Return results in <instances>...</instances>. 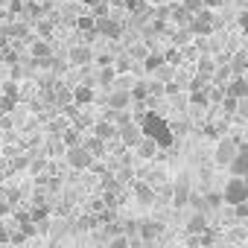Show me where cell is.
<instances>
[{
  "label": "cell",
  "instance_id": "cell-38",
  "mask_svg": "<svg viewBox=\"0 0 248 248\" xmlns=\"http://www.w3.org/2000/svg\"><path fill=\"white\" fill-rule=\"evenodd\" d=\"M184 6H187V9H190L193 15H196L199 9H204V0H184Z\"/></svg>",
  "mask_w": 248,
  "mask_h": 248
},
{
  "label": "cell",
  "instance_id": "cell-40",
  "mask_svg": "<svg viewBox=\"0 0 248 248\" xmlns=\"http://www.w3.org/2000/svg\"><path fill=\"white\" fill-rule=\"evenodd\" d=\"M44 167H47V161H44V158H41V161H32V164H30V172H32V175H38V172H44Z\"/></svg>",
  "mask_w": 248,
  "mask_h": 248
},
{
  "label": "cell",
  "instance_id": "cell-5",
  "mask_svg": "<svg viewBox=\"0 0 248 248\" xmlns=\"http://www.w3.org/2000/svg\"><path fill=\"white\" fill-rule=\"evenodd\" d=\"M236 152H239V140H236V138H222V140L216 143V149H213V164L225 170V167L233 161Z\"/></svg>",
  "mask_w": 248,
  "mask_h": 248
},
{
  "label": "cell",
  "instance_id": "cell-15",
  "mask_svg": "<svg viewBox=\"0 0 248 248\" xmlns=\"http://www.w3.org/2000/svg\"><path fill=\"white\" fill-rule=\"evenodd\" d=\"M82 143L88 146V152H91L93 158H105V152H108V143H105L102 138H96L93 132H91L88 138H82Z\"/></svg>",
  "mask_w": 248,
  "mask_h": 248
},
{
  "label": "cell",
  "instance_id": "cell-33",
  "mask_svg": "<svg viewBox=\"0 0 248 248\" xmlns=\"http://www.w3.org/2000/svg\"><path fill=\"white\" fill-rule=\"evenodd\" d=\"M190 35H193V30H190V27L178 30V32H175V47H187V44H190Z\"/></svg>",
  "mask_w": 248,
  "mask_h": 248
},
{
  "label": "cell",
  "instance_id": "cell-32",
  "mask_svg": "<svg viewBox=\"0 0 248 248\" xmlns=\"http://www.w3.org/2000/svg\"><path fill=\"white\" fill-rule=\"evenodd\" d=\"M73 126H76V129H91V126H93V120H91L85 111H79V114L73 117Z\"/></svg>",
  "mask_w": 248,
  "mask_h": 248
},
{
  "label": "cell",
  "instance_id": "cell-17",
  "mask_svg": "<svg viewBox=\"0 0 248 248\" xmlns=\"http://www.w3.org/2000/svg\"><path fill=\"white\" fill-rule=\"evenodd\" d=\"M225 91L231 93V96H236V99H242V96H248V79L245 76H231V82L225 85Z\"/></svg>",
  "mask_w": 248,
  "mask_h": 248
},
{
  "label": "cell",
  "instance_id": "cell-27",
  "mask_svg": "<svg viewBox=\"0 0 248 248\" xmlns=\"http://www.w3.org/2000/svg\"><path fill=\"white\" fill-rule=\"evenodd\" d=\"M152 76H155V79H161V82L167 85V82H170V79L175 76V70H172V64H170V62H164V64H161L158 70H152Z\"/></svg>",
  "mask_w": 248,
  "mask_h": 248
},
{
  "label": "cell",
  "instance_id": "cell-44",
  "mask_svg": "<svg viewBox=\"0 0 248 248\" xmlns=\"http://www.w3.org/2000/svg\"><path fill=\"white\" fill-rule=\"evenodd\" d=\"M138 3H140V0H123V6H126L129 12H135V9H138Z\"/></svg>",
  "mask_w": 248,
  "mask_h": 248
},
{
  "label": "cell",
  "instance_id": "cell-48",
  "mask_svg": "<svg viewBox=\"0 0 248 248\" xmlns=\"http://www.w3.org/2000/svg\"><path fill=\"white\" fill-rule=\"evenodd\" d=\"M79 3H85V6H93V3H99V0H79Z\"/></svg>",
  "mask_w": 248,
  "mask_h": 248
},
{
  "label": "cell",
  "instance_id": "cell-1",
  "mask_svg": "<svg viewBox=\"0 0 248 248\" xmlns=\"http://www.w3.org/2000/svg\"><path fill=\"white\" fill-rule=\"evenodd\" d=\"M140 129H143L146 138H155L161 146H172V140H175V135H172V129H170V123H164V120L155 117V114H143Z\"/></svg>",
  "mask_w": 248,
  "mask_h": 248
},
{
  "label": "cell",
  "instance_id": "cell-9",
  "mask_svg": "<svg viewBox=\"0 0 248 248\" xmlns=\"http://www.w3.org/2000/svg\"><path fill=\"white\" fill-rule=\"evenodd\" d=\"M67 62L73 64V67H88L91 62H93V50H91V44H76V47H70V53H67Z\"/></svg>",
  "mask_w": 248,
  "mask_h": 248
},
{
  "label": "cell",
  "instance_id": "cell-34",
  "mask_svg": "<svg viewBox=\"0 0 248 248\" xmlns=\"http://www.w3.org/2000/svg\"><path fill=\"white\" fill-rule=\"evenodd\" d=\"M132 85H135V76H129V73H117L114 88H129V91H132Z\"/></svg>",
  "mask_w": 248,
  "mask_h": 248
},
{
  "label": "cell",
  "instance_id": "cell-37",
  "mask_svg": "<svg viewBox=\"0 0 248 248\" xmlns=\"http://www.w3.org/2000/svg\"><path fill=\"white\" fill-rule=\"evenodd\" d=\"M164 178H167V172H164V170H161V167H158V170H152V172H149V175H146V181H149V184H152V187H155V184H161V181H164Z\"/></svg>",
  "mask_w": 248,
  "mask_h": 248
},
{
  "label": "cell",
  "instance_id": "cell-43",
  "mask_svg": "<svg viewBox=\"0 0 248 248\" xmlns=\"http://www.w3.org/2000/svg\"><path fill=\"white\" fill-rule=\"evenodd\" d=\"M6 44H9V35H6L3 27H0V50H6Z\"/></svg>",
  "mask_w": 248,
  "mask_h": 248
},
{
  "label": "cell",
  "instance_id": "cell-4",
  "mask_svg": "<svg viewBox=\"0 0 248 248\" xmlns=\"http://www.w3.org/2000/svg\"><path fill=\"white\" fill-rule=\"evenodd\" d=\"M96 35L108 41L123 38V21L117 15H96Z\"/></svg>",
  "mask_w": 248,
  "mask_h": 248
},
{
  "label": "cell",
  "instance_id": "cell-47",
  "mask_svg": "<svg viewBox=\"0 0 248 248\" xmlns=\"http://www.w3.org/2000/svg\"><path fill=\"white\" fill-rule=\"evenodd\" d=\"M47 184H50V190H53V193H56V190L62 187V181H59V178H53V181H47Z\"/></svg>",
  "mask_w": 248,
  "mask_h": 248
},
{
  "label": "cell",
  "instance_id": "cell-28",
  "mask_svg": "<svg viewBox=\"0 0 248 248\" xmlns=\"http://www.w3.org/2000/svg\"><path fill=\"white\" fill-rule=\"evenodd\" d=\"M132 99H135V102L149 99V85H146V82H135V85H132Z\"/></svg>",
  "mask_w": 248,
  "mask_h": 248
},
{
  "label": "cell",
  "instance_id": "cell-7",
  "mask_svg": "<svg viewBox=\"0 0 248 248\" xmlns=\"http://www.w3.org/2000/svg\"><path fill=\"white\" fill-rule=\"evenodd\" d=\"M91 132H93L96 138H102L105 143H111V140H120V126H117L114 120H105V117L93 120V126H91Z\"/></svg>",
  "mask_w": 248,
  "mask_h": 248
},
{
  "label": "cell",
  "instance_id": "cell-29",
  "mask_svg": "<svg viewBox=\"0 0 248 248\" xmlns=\"http://www.w3.org/2000/svg\"><path fill=\"white\" fill-rule=\"evenodd\" d=\"M35 32H38L41 38H50V35H53V24H50L47 18L38 15V21H35Z\"/></svg>",
  "mask_w": 248,
  "mask_h": 248
},
{
  "label": "cell",
  "instance_id": "cell-21",
  "mask_svg": "<svg viewBox=\"0 0 248 248\" xmlns=\"http://www.w3.org/2000/svg\"><path fill=\"white\" fill-rule=\"evenodd\" d=\"M73 102L82 108V105H91L93 102V85H76L73 88Z\"/></svg>",
  "mask_w": 248,
  "mask_h": 248
},
{
  "label": "cell",
  "instance_id": "cell-2",
  "mask_svg": "<svg viewBox=\"0 0 248 248\" xmlns=\"http://www.w3.org/2000/svg\"><path fill=\"white\" fill-rule=\"evenodd\" d=\"M64 161H67V167L70 170H79V172H85V170H91L93 167V155L88 152V146L85 143H76V146H67L64 149Z\"/></svg>",
  "mask_w": 248,
  "mask_h": 248
},
{
  "label": "cell",
  "instance_id": "cell-39",
  "mask_svg": "<svg viewBox=\"0 0 248 248\" xmlns=\"http://www.w3.org/2000/svg\"><path fill=\"white\" fill-rule=\"evenodd\" d=\"M3 93H6V96H15V99H18V85H15V82H3Z\"/></svg>",
  "mask_w": 248,
  "mask_h": 248
},
{
  "label": "cell",
  "instance_id": "cell-18",
  "mask_svg": "<svg viewBox=\"0 0 248 248\" xmlns=\"http://www.w3.org/2000/svg\"><path fill=\"white\" fill-rule=\"evenodd\" d=\"M30 56L32 59H47V56H53V50H50V41L47 38H32V44H30Z\"/></svg>",
  "mask_w": 248,
  "mask_h": 248
},
{
  "label": "cell",
  "instance_id": "cell-16",
  "mask_svg": "<svg viewBox=\"0 0 248 248\" xmlns=\"http://www.w3.org/2000/svg\"><path fill=\"white\" fill-rule=\"evenodd\" d=\"M135 149H138V155H140V158L152 161V158H158V149H161V143H158L155 138H146V135H143V140H140Z\"/></svg>",
  "mask_w": 248,
  "mask_h": 248
},
{
  "label": "cell",
  "instance_id": "cell-41",
  "mask_svg": "<svg viewBox=\"0 0 248 248\" xmlns=\"http://www.w3.org/2000/svg\"><path fill=\"white\" fill-rule=\"evenodd\" d=\"M3 242H9V225L0 219V245H3Z\"/></svg>",
  "mask_w": 248,
  "mask_h": 248
},
{
  "label": "cell",
  "instance_id": "cell-42",
  "mask_svg": "<svg viewBox=\"0 0 248 248\" xmlns=\"http://www.w3.org/2000/svg\"><path fill=\"white\" fill-rule=\"evenodd\" d=\"M187 245H202V233H187Z\"/></svg>",
  "mask_w": 248,
  "mask_h": 248
},
{
  "label": "cell",
  "instance_id": "cell-22",
  "mask_svg": "<svg viewBox=\"0 0 248 248\" xmlns=\"http://www.w3.org/2000/svg\"><path fill=\"white\" fill-rule=\"evenodd\" d=\"M170 18L178 24V27H190V21H193V12L181 3V6H172V12H170Z\"/></svg>",
  "mask_w": 248,
  "mask_h": 248
},
{
  "label": "cell",
  "instance_id": "cell-30",
  "mask_svg": "<svg viewBox=\"0 0 248 248\" xmlns=\"http://www.w3.org/2000/svg\"><path fill=\"white\" fill-rule=\"evenodd\" d=\"M56 102H59V105H67V102H73V91H70L67 85H59V88H56Z\"/></svg>",
  "mask_w": 248,
  "mask_h": 248
},
{
  "label": "cell",
  "instance_id": "cell-23",
  "mask_svg": "<svg viewBox=\"0 0 248 248\" xmlns=\"http://www.w3.org/2000/svg\"><path fill=\"white\" fill-rule=\"evenodd\" d=\"M3 30H6L9 38H30V27H27L24 21H15V18H12V24H6Z\"/></svg>",
  "mask_w": 248,
  "mask_h": 248
},
{
  "label": "cell",
  "instance_id": "cell-25",
  "mask_svg": "<svg viewBox=\"0 0 248 248\" xmlns=\"http://www.w3.org/2000/svg\"><path fill=\"white\" fill-rule=\"evenodd\" d=\"M62 143H64V146H76V143H82V129H76V126H64V132H62Z\"/></svg>",
  "mask_w": 248,
  "mask_h": 248
},
{
  "label": "cell",
  "instance_id": "cell-6",
  "mask_svg": "<svg viewBox=\"0 0 248 248\" xmlns=\"http://www.w3.org/2000/svg\"><path fill=\"white\" fill-rule=\"evenodd\" d=\"M161 233H164V222H161V219H140V222H138V236H140V242L152 245Z\"/></svg>",
  "mask_w": 248,
  "mask_h": 248
},
{
  "label": "cell",
  "instance_id": "cell-26",
  "mask_svg": "<svg viewBox=\"0 0 248 248\" xmlns=\"http://www.w3.org/2000/svg\"><path fill=\"white\" fill-rule=\"evenodd\" d=\"M219 108H222V114H228V117H231V114H236V111H239V99H236V96H231V93H225V99L219 102Z\"/></svg>",
  "mask_w": 248,
  "mask_h": 248
},
{
  "label": "cell",
  "instance_id": "cell-45",
  "mask_svg": "<svg viewBox=\"0 0 248 248\" xmlns=\"http://www.w3.org/2000/svg\"><path fill=\"white\" fill-rule=\"evenodd\" d=\"M239 27L248 32V12H242V15H239Z\"/></svg>",
  "mask_w": 248,
  "mask_h": 248
},
{
  "label": "cell",
  "instance_id": "cell-3",
  "mask_svg": "<svg viewBox=\"0 0 248 248\" xmlns=\"http://www.w3.org/2000/svg\"><path fill=\"white\" fill-rule=\"evenodd\" d=\"M222 196H225V204H228V207H233V204H239V202H248V178H242V175L228 178Z\"/></svg>",
  "mask_w": 248,
  "mask_h": 248
},
{
  "label": "cell",
  "instance_id": "cell-11",
  "mask_svg": "<svg viewBox=\"0 0 248 248\" xmlns=\"http://www.w3.org/2000/svg\"><path fill=\"white\" fill-rule=\"evenodd\" d=\"M135 199H138V204L149 207V204L158 202V193H155V187L149 181H135Z\"/></svg>",
  "mask_w": 248,
  "mask_h": 248
},
{
  "label": "cell",
  "instance_id": "cell-10",
  "mask_svg": "<svg viewBox=\"0 0 248 248\" xmlns=\"http://www.w3.org/2000/svg\"><path fill=\"white\" fill-rule=\"evenodd\" d=\"M140 140H143V129L138 126L135 120H132V123H126V126H120V143H123V146L135 149Z\"/></svg>",
  "mask_w": 248,
  "mask_h": 248
},
{
  "label": "cell",
  "instance_id": "cell-35",
  "mask_svg": "<svg viewBox=\"0 0 248 248\" xmlns=\"http://www.w3.org/2000/svg\"><path fill=\"white\" fill-rule=\"evenodd\" d=\"M108 245H111V248H126V245H132V239H129L126 233H114V236L108 239Z\"/></svg>",
  "mask_w": 248,
  "mask_h": 248
},
{
  "label": "cell",
  "instance_id": "cell-14",
  "mask_svg": "<svg viewBox=\"0 0 248 248\" xmlns=\"http://www.w3.org/2000/svg\"><path fill=\"white\" fill-rule=\"evenodd\" d=\"M207 228V210H193L187 219V233H204Z\"/></svg>",
  "mask_w": 248,
  "mask_h": 248
},
{
  "label": "cell",
  "instance_id": "cell-46",
  "mask_svg": "<svg viewBox=\"0 0 248 248\" xmlns=\"http://www.w3.org/2000/svg\"><path fill=\"white\" fill-rule=\"evenodd\" d=\"M9 210H12V207H9V204H6V202H0V219H3V216H6V213H9Z\"/></svg>",
  "mask_w": 248,
  "mask_h": 248
},
{
  "label": "cell",
  "instance_id": "cell-20",
  "mask_svg": "<svg viewBox=\"0 0 248 248\" xmlns=\"http://www.w3.org/2000/svg\"><path fill=\"white\" fill-rule=\"evenodd\" d=\"M114 79H117V70H114V64H99V73H96V85H102V88H114Z\"/></svg>",
  "mask_w": 248,
  "mask_h": 248
},
{
  "label": "cell",
  "instance_id": "cell-8",
  "mask_svg": "<svg viewBox=\"0 0 248 248\" xmlns=\"http://www.w3.org/2000/svg\"><path fill=\"white\" fill-rule=\"evenodd\" d=\"M132 91L129 88H111L105 96V108H132Z\"/></svg>",
  "mask_w": 248,
  "mask_h": 248
},
{
  "label": "cell",
  "instance_id": "cell-19",
  "mask_svg": "<svg viewBox=\"0 0 248 248\" xmlns=\"http://www.w3.org/2000/svg\"><path fill=\"white\" fill-rule=\"evenodd\" d=\"M216 67H219V62L210 56V53H204V56H199V76H204V79H213V73H216Z\"/></svg>",
  "mask_w": 248,
  "mask_h": 248
},
{
  "label": "cell",
  "instance_id": "cell-13",
  "mask_svg": "<svg viewBox=\"0 0 248 248\" xmlns=\"http://www.w3.org/2000/svg\"><path fill=\"white\" fill-rule=\"evenodd\" d=\"M187 199H190V178H187V175H181V178H178V184L172 187V204H175V207H184V204H187Z\"/></svg>",
  "mask_w": 248,
  "mask_h": 248
},
{
  "label": "cell",
  "instance_id": "cell-12",
  "mask_svg": "<svg viewBox=\"0 0 248 248\" xmlns=\"http://www.w3.org/2000/svg\"><path fill=\"white\" fill-rule=\"evenodd\" d=\"M228 170H231L233 175L248 178V143H239V152L233 155V161L228 164Z\"/></svg>",
  "mask_w": 248,
  "mask_h": 248
},
{
  "label": "cell",
  "instance_id": "cell-31",
  "mask_svg": "<svg viewBox=\"0 0 248 248\" xmlns=\"http://www.w3.org/2000/svg\"><path fill=\"white\" fill-rule=\"evenodd\" d=\"M146 53H149V47H146V44H132V47H129L132 62H143V59H146Z\"/></svg>",
  "mask_w": 248,
  "mask_h": 248
},
{
  "label": "cell",
  "instance_id": "cell-36",
  "mask_svg": "<svg viewBox=\"0 0 248 248\" xmlns=\"http://www.w3.org/2000/svg\"><path fill=\"white\" fill-rule=\"evenodd\" d=\"M231 210H233V216H236L239 222H248V202H239V204H233Z\"/></svg>",
  "mask_w": 248,
  "mask_h": 248
},
{
  "label": "cell",
  "instance_id": "cell-24",
  "mask_svg": "<svg viewBox=\"0 0 248 248\" xmlns=\"http://www.w3.org/2000/svg\"><path fill=\"white\" fill-rule=\"evenodd\" d=\"M164 62H167V56H164V53L149 50V53H146V59H143V70H146V73H152V70H158Z\"/></svg>",
  "mask_w": 248,
  "mask_h": 248
}]
</instances>
